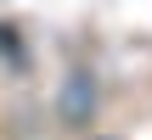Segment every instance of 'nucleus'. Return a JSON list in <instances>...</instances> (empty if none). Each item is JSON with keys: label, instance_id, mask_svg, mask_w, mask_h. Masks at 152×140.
<instances>
[{"label": "nucleus", "instance_id": "nucleus-1", "mask_svg": "<svg viewBox=\"0 0 152 140\" xmlns=\"http://www.w3.org/2000/svg\"><path fill=\"white\" fill-rule=\"evenodd\" d=\"M90 107H96V84H90V73H73V79L62 84V118H68V123H85Z\"/></svg>", "mask_w": 152, "mask_h": 140}]
</instances>
